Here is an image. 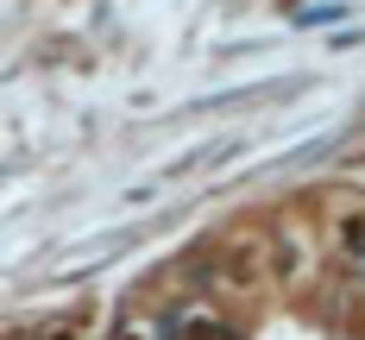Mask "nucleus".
Instances as JSON below:
<instances>
[{"label":"nucleus","mask_w":365,"mask_h":340,"mask_svg":"<svg viewBox=\"0 0 365 340\" xmlns=\"http://www.w3.org/2000/svg\"><path fill=\"white\" fill-rule=\"evenodd\" d=\"M164 328H170V340H240L227 328V315H215L208 302H177L164 315Z\"/></svg>","instance_id":"nucleus-1"},{"label":"nucleus","mask_w":365,"mask_h":340,"mask_svg":"<svg viewBox=\"0 0 365 340\" xmlns=\"http://www.w3.org/2000/svg\"><path fill=\"white\" fill-rule=\"evenodd\" d=\"M113 340H170V328H164V315H126Z\"/></svg>","instance_id":"nucleus-2"},{"label":"nucleus","mask_w":365,"mask_h":340,"mask_svg":"<svg viewBox=\"0 0 365 340\" xmlns=\"http://www.w3.org/2000/svg\"><path fill=\"white\" fill-rule=\"evenodd\" d=\"M340 246H346L353 259L365 252V215H340Z\"/></svg>","instance_id":"nucleus-3"},{"label":"nucleus","mask_w":365,"mask_h":340,"mask_svg":"<svg viewBox=\"0 0 365 340\" xmlns=\"http://www.w3.org/2000/svg\"><path fill=\"white\" fill-rule=\"evenodd\" d=\"M32 340H82V328L76 321H44V328H32Z\"/></svg>","instance_id":"nucleus-4"}]
</instances>
